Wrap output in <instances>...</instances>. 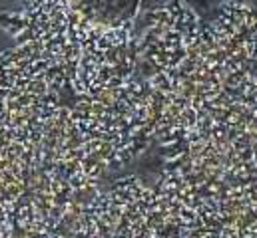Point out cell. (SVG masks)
<instances>
[{"label":"cell","instance_id":"cell-3","mask_svg":"<svg viewBox=\"0 0 257 238\" xmlns=\"http://www.w3.org/2000/svg\"><path fill=\"white\" fill-rule=\"evenodd\" d=\"M172 2H186L190 6H203V4L213 2V0H142V8H144V12H148L152 8H158V6H164V4H172Z\"/></svg>","mask_w":257,"mask_h":238},{"label":"cell","instance_id":"cell-5","mask_svg":"<svg viewBox=\"0 0 257 238\" xmlns=\"http://www.w3.org/2000/svg\"><path fill=\"white\" fill-rule=\"evenodd\" d=\"M241 2H245V4H249L251 8H255V10H257V0H241Z\"/></svg>","mask_w":257,"mask_h":238},{"label":"cell","instance_id":"cell-4","mask_svg":"<svg viewBox=\"0 0 257 238\" xmlns=\"http://www.w3.org/2000/svg\"><path fill=\"white\" fill-rule=\"evenodd\" d=\"M20 0H0V14L6 12V10H12Z\"/></svg>","mask_w":257,"mask_h":238},{"label":"cell","instance_id":"cell-1","mask_svg":"<svg viewBox=\"0 0 257 238\" xmlns=\"http://www.w3.org/2000/svg\"><path fill=\"white\" fill-rule=\"evenodd\" d=\"M154 94L160 192L213 230L257 236V10L172 2L136 26Z\"/></svg>","mask_w":257,"mask_h":238},{"label":"cell","instance_id":"cell-2","mask_svg":"<svg viewBox=\"0 0 257 238\" xmlns=\"http://www.w3.org/2000/svg\"><path fill=\"white\" fill-rule=\"evenodd\" d=\"M66 8L82 22L106 30H136L144 14L142 0H64Z\"/></svg>","mask_w":257,"mask_h":238}]
</instances>
